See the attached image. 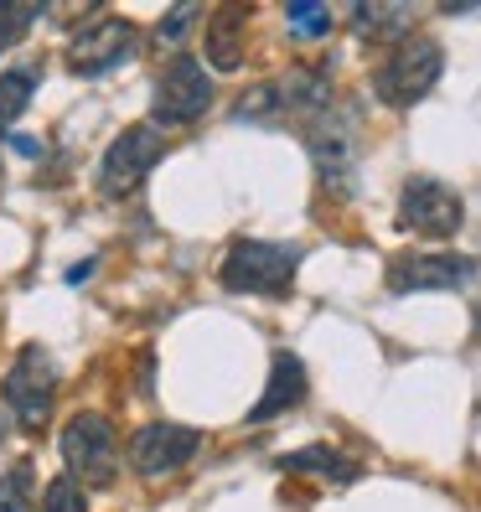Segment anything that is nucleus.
Listing matches in <instances>:
<instances>
[{"label":"nucleus","instance_id":"obj_11","mask_svg":"<svg viewBox=\"0 0 481 512\" xmlns=\"http://www.w3.org/2000/svg\"><path fill=\"white\" fill-rule=\"evenodd\" d=\"M202 445V430L192 425H176V419H150L130 435V471L140 481H166L176 476Z\"/></svg>","mask_w":481,"mask_h":512},{"label":"nucleus","instance_id":"obj_5","mask_svg":"<svg viewBox=\"0 0 481 512\" xmlns=\"http://www.w3.org/2000/svg\"><path fill=\"white\" fill-rule=\"evenodd\" d=\"M166 156V130H156L150 119H140V125H125L109 150L99 156V197L109 202H125L145 187V176L156 171V161Z\"/></svg>","mask_w":481,"mask_h":512},{"label":"nucleus","instance_id":"obj_7","mask_svg":"<svg viewBox=\"0 0 481 512\" xmlns=\"http://www.w3.org/2000/svg\"><path fill=\"white\" fill-rule=\"evenodd\" d=\"M300 140H306L316 176L332 192H352V171H357V109L337 104L316 114L311 125H300Z\"/></svg>","mask_w":481,"mask_h":512},{"label":"nucleus","instance_id":"obj_19","mask_svg":"<svg viewBox=\"0 0 481 512\" xmlns=\"http://www.w3.org/2000/svg\"><path fill=\"white\" fill-rule=\"evenodd\" d=\"M42 21V6L37 0H11V6H0V52H11L26 42V32Z\"/></svg>","mask_w":481,"mask_h":512},{"label":"nucleus","instance_id":"obj_2","mask_svg":"<svg viewBox=\"0 0 481 512\" xmlns=\"http://www.w3.org/2000/svg\"><path fill=\"white\" fill-rule=\"evenodd\" d=\"M306 259L300 244H269V238H233L223 264H218V285L228 295H264L280 300L295 285V269Z\"/></svg>","mask_w":481,"mask_h":512},{"label":"nucleus","instance_id":"obj_14","mask_svg":"<svg viewBox=\"0 0 481 512\" xmlns=\"http://www.w3.org/2000/svg\"><path fill=\"white\" fill-rule=\"evenodd\" d=\"M280 471L326 476V481H337V487H347V481L363 476V466H357L347 450H337V445H300V450H285V456H280Z\"/></svg>","mask_w":481,"mask_h":512},{"label":"nucleus","instance_id":"obj_22","mask_svg":"<svg viewBox=\"0 0 481 512\" xmlns=\"http://www.w3.org/2000/svg\"><path fill=\"white\" fill-rule=\"evenodd\" d=\"M6 145L16 156H42V140H32V135H6Z\"/></svg>","mask_w":481,"mask_h":512},{"label":"nucleus","instance_id":"obj_24","mask_svg":"<svg viewBox=\"0 0 481 512\" xmlns=\"http://www.w3.org/2000/svg\"><path fill=\"white\" fill-rule=\"evenodd\" d=\"M6 135H11V130H0V140H6Z\"/></svg>","mask_w":481,"mask_h":512},{"label":"nucleus","instance_id":"obj_13","mask_svg":"<svg viewBox=\"0 0 481 512\" xmlns=\"http://www.w3.org/2000/svg\"><path fill=\"white\" fill-rule=\"evenodd\" d=\"M244 32H249V6H218L202 26V52H207V68L233 73L244 68Z\"/></svg>","mask_w":481,"mask_h":512},{"label":"nucleus","instance_id":"obj_16","mask_svg":"<svg viewBox=\"0 0 481 512\" xmlns=\"http://www.w3.org/2000/svg\"><path fill=\"white\" fill-rule=\"evenodd\" d=\"M37 83H42V68H6L0 73V125H16L32 109Z\"/></svg>","mask_w":481,"mask_h":512},{"label":"nucleus","instance_id":"obj_6","mask_svg":"<svg viewBox=\"0 0 481 512\" xmlns=\"http://www.w3.org/2000/svg\"><path fill=\"white\" fill-rule=\"evenodd\" d=\"M63 466L78 487H109L119 476V435L104 414H73L63 425Z\"/></svg>","mask_w":481,"mask_h":512},{"label":"nucleus","instance_id":"obj_1","mask_svg":"<svg viewBox=\"0 0 481 512\" xmlns=\"http://www.w3.org/2000/svg\"><path fill=\"white\" fill-rule=\"evenodd\" d=\"M440 73H445V47L425 32H409L404 42H394L383 52V63L373 68L368 88L383 109H414L419 99L435 94Z\"/></svg>","mask_w":481,"mask_h":512},{"label":"nucleus","instance_id":"obj_3","mask_svg":"<svg viewBox=\"0 0 481 512\" xmlns=\"http://www.w3.org/2000/svg\"><path fill=\"white\" fill-rule=\"evenodd\" d=\"M213 73L202 68V57L176 52L171 63L156 73L150 88V125L156 130H176V125H197V119L213 109Z\"/></svg>","mask_w":481,"mask_h":512},{"label":"nucleus","instance_id":"obj_17","mask_svg":"<svg viewBox=\"0 0 481 512\" xmlns=\"http://www.w3.org/2000/svg\"><path fill=\"white\" fill-rule=\"evenodd\" d=\"M32 492H37V466L16 461L0 476V512H32Z\"/></svg>","mask_w":481,"mask_h":512},{"label":"nucleus","instance_id":"obj_15","mask_svg":"<svg viewBox=\"0 0 481 512\" xmlns=\"http://www.w3.org/2000/svg\"><path fill=\"white\" fill-rule=\"evenodd\" d=\"M347 26H352L363 42L373 37V42L394 47V42H404V37L414 32V11H409V6H373V0H357L352 16H347Z\"/></svg>","mask_w":481,"mask_h":512},{"label":"nucleus","instance_id":"obj_12","mask_svg":"<svg viewBox=\"0 0 481 512\" xmlns=\"http://www.w3.org/2000/svg\"><path fill=\"white\" fill-rule=\"evenodd\" d=\"M306 394H311V373H306V363H300V352L275 347V357H269V383H264L259 404L249 409V425H269V419L300 409Z\"/></svg>","mask_w":481,"mask_h":512},{"label":"nucleus","instance_id":"obj_20","mask_svg":"<svg viewBox=\"0 0 481 512\" xmlns=\"http://www.w3.org/2000/svg\"><path fill=\"white\" fill-rule=\"evenodd\" d=\"M42 512H88V492H83L78 481L63 471V476H52V481H47V492H42Z\"/></svg>","mask_w":481,"mask_h":512},{"label":"nucleus","instance_id":"obj_10","mask_svg":"<svg viewBox=\"0 0 481 512\" xmlns=\"http://www.w3.org/2000/svg\"><path fill=\"white\" fill-rule=\"evenodd\" d=\"M481 275V259L471 254H394L383 269L388 295H430V290H466Z\"/></svg>","mask_w":481,"mask_h":512},{"label":"nucleus","instance_id":"obj_21","mask_svg":"<svg viewBox=\"0 0 481 512\" xmlns=\"http://www.w3.org/2000/svg\"><path fill=\"white\" fill-rule=\"evenodd\" d=\"M197 16H202V11H197V6H192V0H182V6H176V11H171V16H161V26H156V37H161V42H171V47H176V42H182V37H187V26H192V21H197Z\"/></svg>","mask_w":481,"mask_h":512},{"label":"nucleus","instance_id":"obj_8","mask_svg":"<svg viewBox=\"0 0 481 512\" xmlns=\"http://www.w3.org/2000/svg\"><path fill=\"white\" fill-rule=\"evenodd\" d=\"M140 52V26L125 16H94L83 21L68 42V73L73 78H104L114 68H125Z\"/></svg>","mask_w":481,"mask_h":512},{"label":"nucleus","instance_id":"obj_23","mask_svg":"<svg viewBox=\"0 0 481 512\" xmlns=\"http://www.w3.org/2000/svg\"><path fill=\"white\" fill-rule=\"evenodd\" d=\"M94 269H99V259H83V264H73V269H68V285H83L88 275H94Z\"/></svg>","mask_w":481,"mask_h":512},{"label":"nucleus","instance_id":"obj_9","mask_svg":"<svg viewBox=\"0 0 481 512\" xmlns=\"http://www.w3.org/2000/svg\"><path fill=\"white\" fill-rule=\"evenodd\" d=\"M399 228L419 238H456L466 228V202L440 176H409L399 187Z\"/></svg>","mask_w":481,"mask_h":512},{"label":"nucleus","instance_id":"obj_4","mask_svg":"<svg viewBox=\"0 0 481 512\" xmlns=\"http://www.w3.org/2000/svg\"><path fill=\"white\" fill-rule=\"evenodd\" d=\"M57 357L42 347V342H26L16 357H11V373L0 378V404L16 414L21 430H42L52 419V399H57Z\"/></svg>","mask_w":481,"mask_h":512},{"label":"nucleus","instance_id":"obj_18","mask_svg":"<svg viewBox=\"0 0 481 512\" xmlns=\"http://www.w3.org/2000/svg\"><path fill=\"white\" fill-rule=\"evenodd\" d=\"M285 21H290L295 37H332V26H337L332 6H321V0H290Z\"/></svg>","mask_w":481,"mask_h":512}]
</instances>
